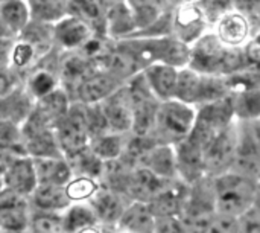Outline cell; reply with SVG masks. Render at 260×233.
<instances>
[{
    "label": "cell",
    "instance_id": "cell-31",
    "mask_svg": "<svg viewBox=\"0 0 260 233\" xmlns=\"http://www.w3.org/2000/svg\"><path fill=\"white\" fill-rule=\"evenodd\" d=\"M221 38L225 43L236 44L241 43L247 35V21L241 15H229L221 23Z\"/></svg>",
    "mask_w": 260,
    "mask_h": 233
},
{
    "label": "cell",
    "instance_id": "cell-30",
    "mask_svg": "<svg viewBox=\"0 0 260 233\" xmlns=\"http://www.w3.org/2000/svg\"><path fill=\"white\" fill-rule=\"evenodd\" d=\"M201 78L193 72H183L177 78V89L175 95L184 102H193L200 99L201 92Z\"/></svg>",
    "mask_w": 260,
    "mask_h": 233
},
{
    "label": "cell",
    "instance_id": "cell-6",
    "mask_svg": "<svg viewBox=\"0 0 260 233\" xmlns=\"http://www.w3.org/2000/svg\"><path fill=\"white\" fill-rule=\"evenodd\" d=\"M94 29L76 15H66L53 24V43L59 52H72L81 49L91 37Z\"/></svg>",
    "mask_w": 260,
    "mask_h": 233
},
{
    "label": "cell",
    "instance_id": "cell-18",
    "mask_svg": "<svg viewBox=\"0 0 260 233\" xmlns=\"http://www.w3.org/2000/svg\"><path fill=\"white\" fill-rule=\"evenodd\" d=\"M227 50L222 49V46L216 41V38H204L200 41L192 64L203 70V72H212V70H222V61Z\"/></svg>",
    "mask_w": 260,
    "mask_h": 233
},
{
    "label": "cell",
    "instance_id": "cell-28",
    "mask_svg": "<svg viewBox=\"0 0 260 233\" xmlns=\"http://www.w3.org/2000/svg\"><path fill=\"white\" fill-rule=\"evenodd\" d=\"M99 189V185L94 177L73 174L72 179L66 183V192L70 201H88L94 192Z\"/></svg>",
    "mask_w": 260,
    "mask_h": 233
},
{
    "label": "cell",
    "instance_id": "cell-40",
    "mask_svg": "<svg viewBox=\"0 0 260 233\" xmlns=\"http://www.w3.org/2000/svg\"><path fill=\"white\" fill-rule=\"evenodd\" d=\"M257 43H259V44H260V37H259V38H257Z\"/></svg>",
    "mask_w": 260,
    "mask_h": 233
},
{
    "label": "cell",
    "instance_id": "cell-14",
    "mask_svg": "<svg viewBox=\"0 0 260 233\" xmlns=\"http://www.w3.org/2000/svg\"><path fill=\"white\" fill-rule=\"evenodd\" d=\"M38 183L66 185L72 176V166L64 156L58 157H32Z\"/></svg>",
    "mask_w": 260,
    "mask_h": 233
},
{
    "label": "cell",
    "instance_id": "cell-36",
    "mask_svg": "<svg viewBox=\"0 0 260 233\" xmlns=\"http://www.w3.org/2000/svg\"><path fill=\"white\" fill-rule=\"evenodd\" d=\"M155 226L158 227L160 232H183V230H187L186 227H183V223L177 221L174 217H160L158 224L155 223Z\"/></svg>",
    "mask_w": 260,
    "mask_h": 233
},
{
    "label": "cell",
    "instance_id": "cell-15",
    "mask_svg": "<svg viewBox=\"0 0 260 233\" xmlns=\"http://www.w3.org/2000/svg\"><path fill=\"white\" fill-rule=\"evenodd\" d=\"M236 154V142L230 133H219L204 153V166L209 171H222Z\"/></svg>",
    "mask_w": 260,
    "mask_h": 233
},
{
    "label": "cell",
    "instance_id": "cell-5",
    "mask_svg": "<svg viewBox=\"0 0 260 233\" xmlns=\"http://www.w3.org/2000/svg\"><path fill=\"white\" fill-rule=\"evenodd\" d=\"M3 186L29 197L38 185L32 157L24 153H17L2 168Z\"/></svg>",
    "mask_w": 260,
    "mask_h": 233
},
{
    "label": "cell",
    "instance_id": "cell-23",
    "mask_svg": "<svg viewBox=\"0 0 260 233\" xmlns=\"http://www.w3.org/2000/svg\"><path fill=\"white\" fill-rule=\"evenodd\" d=\"M177 73L171 66H152L146 72V79L149 85L163 98H171L175 95L177 89Z\"/></svg>",
    "mask_w": 260,
    "mask_h": 233
},
{
    "label": "cell",
    "instance_id": "cell-4",
    "mask_svg": "<svg viewBox=\"0 0 260 233\" xmlns=\"http://www.w3.org/2000/svg\"><path fill=\"white\" fill-rule=\"evenodd\" d=\"M30 212L29 197L8 188L0 191V232H27Z\"/></svg>",
    "mask_w": 260,
    "mask_h": 233
},
{
    "label": "cell",
    "instance_id": "cell-17",
    "mask_svg": "<svg viewBox=\"0 0 260 233\" xmlns=\"http://www.w3.org/2000/svg\"><path fill=\"white\" fill-rule=\"evenodd\" d=\"M122 230L131 232H149L155 226V217L151 212L149 203L136 201L125 208L122 217L117 221Z\"/></svg>",
    "mask_w": 260,
    "mask_h": 233
},
{
    "label": "cell",
    "instance_id": "cell-2",
    "mask_svg": "<svg viewBox=\"0 0 260 233\" xmlns=\"http://www.w3.org/2000/svg\"><path fill=\"white\" fill-rule=\"evenodd\" d=\"M216 206L221 214L229 217L244 215L256 198V189L248 177L241 174L224 176L215 183Z\"/></svg>",
    "mask_w": 260,
    "mask_h": 233
},
{
    "label": "cell",
    "instance_id": "cell-10",
    "mask_svg": "<svg viewBox=\"0 0 260 233\" xmlns=\"http://www.w3.org/2000/svg\"><path fill=\"white\" fill-rule=\"evenodd\" d=\"M90 205L93 206L98 220L101 226L107 224H117L119 218L122 217L126 205L123 201V194L111 189V188H102L94 192V195L88 200Z\"/></svg>",
    "mask_w": 260,
    "mask_h": 233
},
{
    "label": "cell",
    "instance_id": "cell-27",
    "mask_svg": "<svg viewBox=\"0 0 260 233\" xmlns=\"http://www.w3.org/2000/svg\"><path fill=\"white\" fill-rule=\"evenodd\" d=\"M88 147L104 162L119 159L122 156V140H120V137L117 134H108V131L91 137Z\"/></svg>",
    "mask_w": 260,
    "mask_h": 233
},
{
    "label": "cell",
    "instance_id": "cell-1",
    "mask_svg": "<svg viewBox=\"0 0 260 233\" xmlns=\"http://www.w3.org/2000/svg\"><path fill=\"white\" fill-rule=\"evenodd\" d=\"M21 148L29 157H58L62 156L55 125L40 116L34 108L21 124Z\"/></svg>",
    "mask_w": 260,
    "mask_h": 233
},
{
    "label": "cell",
    "instance_id": "cell-7",
    "mask_svg": "<svg viewBox=\"0 0 260 233\" xmlns=\"http://www.w3.org/2000/svg\"><path fill=\"white\" fill-rule=\"evenodd\" d=\"M119 89V78L94 67L75 89L72 101L82 104H98Z\"/></svg>",
    "mask_w": 260,
    "mask_h": 233
},
{
    "label": "cell",
    "instance_id": "cell-32",
    "mask_svg": "<svg viewBox=\"0 0 260 233\" xmlns=\"http://www.w3.org/2000/svg\"><path fill=\"white\" fill-rule=\"evenodd\" d=\"M125 3L131 9L137 26L145 27L157 17L158 0H125Z\"/></svg>",
    "mask_w": 260,
    "mask_h": 233
},
{
    "label": "cell",
    "instance_id": "cell-33",
    "mask_svg": "<svg viewBox=\"0 0 260 233\" xmlns=\"http://www.w3.org/2000/svg\"><path fill=\"white\" fill-rule=\"evenodd\" d=\"M236 108L241 116H259L260 114V93L259 92H250L239 98Z\"/></svg>",
    "mask_w": 260,
    "mask_h": 233
},
{
    "label": "cell",
    "instance_id": "cell-12",
    "mask_svg": "<svg viewBox=\"0 0 260 233\" xmlns=\"http://www.w3.org/2000/svg\"><path fill=\"white\" fill-rule=\"evenodd\" d=\"M62 223L66 232H94L101 226L98 215L90 201H73L62 211Z\"/></svg>",
    "mask_w": 260,
    "mask_h": 233
},
{
    "label": "cell",
    "instance_id": "cell-37",
    "mask_svg": "<svg viewBox=\"0 0 260 233\" xmlns=\"http://www.w3.org/2000/svg\"><path fill=\"white\" fill-rule=\"evenodd\" d=\"M8 38H15V37L11 32V29L6 26V23L3 21V18L0 17V40H8Z\"/></svg>",
    "mask_w": 260,
    "mask_h": 233
},
{
    "label": "cell",
    "instance_id": "cell-39",
    "mask_svg": "<svg viewBox=\"0 0 260 233\" xmlns=\"http://www.w3.org/2000/svg\"><path fill=\"white\" fill-rule=\"evenodd\" d=\"M256 201H257V206H259V211H260V195H259V198H257Z\"/></svg>",
    "mask_w": 260,
    "mask_h": 233
},
{
    "label": "cell",
    "instance_id": "cell-26",
    "mask_svg": "<svg viewBox=\"0 0 260 233\" xmlns=\"http://www.w3.org/2000/svg\"><path fill=\"white\" fill-rule=\"evenodd\" d=\"M232 113H233V104L229 99L215 101L213 104L201 110L198 121L219 131L227 125L229 119L232 118Z\"/></svg>",
    "mask_w": 260,
    "mask_h": 233
},
{
    "label": "cell",
    "instance_id": "cell-38",
    "mask_svg": "<svg viewBox=\"0 0 260 233\" xmlns=\"http://www.w3.org/2000/svg\"><path fill=\"white\" fill-rule=\"evenodd\" d=\"M253 137H254V140H256V143H257V148H259V153H260V125H256L254 127V130H253Z\"/></svg>",
    "mask_w": 260,
    "mask_h": 233
},
{
    "label": "cell",
    "instance_id": "cell-21",
    "mask_svg": "<svg viewBox=\"0 0 260 233\" xmlns=\"http://www.w3.org/2000/svg\"><path fill=\"white\" fill-rule=\"evenodd\" d=\"M107 8L104 0H69V14L85 20L94 31L105 27Z\"/></svg>",
    "mask_w": 260,
    "mask_h": 233
},
{
    "label": "cell",
    "instance_id": "cell-13",
    "mask_svg": "<svg viewBox=\"0 0 260 233\" xmlns=\"http://www.w3.org/2000/svg\"><path fill=\"white\" fill-rule=\"evenodd\" d=\"M29 201L32 209L53 212H62L72 203L66 192V185L55 183H38L34 192L29 195Z\"/></svg>",
    "mask_w": 260,
    "mask_h": 233
},
{
    "label": "cell",
    "instance_id": "cell-25",
    "mask_svg": "<svg viewBox=\"0 0 260 233\" xmlns=\"http://www.w3.org/2000/svg\"><path fill=\"white\" fill-rule=\"evenodd\" d=\"M27 232L32 233H64L62 212L32 209Z\"/></svg>",
    "mask_w": 260,
    "mask_h": 233
},
{
    "label": "cell",
    "instance_id": "cell-35",
    "mask_svg": "<svg viewBox=\"0 0 260 233\" xmlns=\"http://www.w3.org/2000/svg\"><path fill=\"white\" fill-rule=\"evenodd\" d=\"M161 58L169 64H183L187 60V50L180 43H168Z\"/></svg>",
    "mask_w": 260,
    "mask_h": 233
},
{
    "label": "cell",
    "instance_id": "cell-8",
    "mask_svg": "<svg viewBox=\"0 0 260 233\" xmlns=\"http://www.w3.org/2000/svg\"><path fill=\"white\" fill-rule=\"evenodd\" d=\"M108 128L114 133L126 131L133 127V104L128 89H117L101 102Z\"/></svg>",
    "mask_w": 260,
    "mask_h": 233
},
{
    "label": "cell",
    "instance_id": "cell-24",
    "mask_svg": "<svg viewBox=\"0 0 260 233\" xmlns=\"http://www.w3.org/2000/svg\"><path fill=\"white\" fill-rule=\"evenodd\" d=\"M136 26L131 9L126 3H116L107 8L105 29L113 35H123Z\"/></svg>",
    "mask_w": 260,
    "mask_h": 233
},
{
    "label": "cell",
    "instance_id": "cell-20",
    "mask_svg": "<svg viewBox=\"0 0 260 233\" xmlns=\"http://www.w3.org/2000/svg\"><path fill=\"white\" fill-rule=\"evenodd\" d=\"M0 17L17 38L30 21V11L26 0H5L0 3Z\"/></svg>",
    "mask_w": 260,
    "mask_h": 233
},
{
    "label": "cell",
    "instance_id": "cell-16",
    "mask_svg": "<svg viewBox=\"0 0 260 233\" xmlns=\"http://www.w3.org/2000/svg\"><path fill=\"white\" fill-rule=\"evenodd\" d=\"M204 150L190 137H186L177 148V166L189 180H197L204 168Z\"/></svg>",
    "mask_w": 260,
    "mask_h": 233
},
{
    "label": "cell",
    "instance_id": "cell-19",
    "mask_svg": "<svg viewBox=\"0 0 260 233\" xmlns=\"http://www.w3.org/2000/svg\"><path fill=\"white\" fill-rule=\"evenodd\" d=\"M30 20L55 24L66 15H69V0H26Z\"/></svg>",
    "mask_w": 260,
    "mask_h": 233
},
{
    "label": "cell",
    "instance_id": "cell-9",
    "mask_svg": "<svg viewBox=\"0 0 260 233\" xmlns=\"http://www.w3.org/2000/svg\"><path fill=\"white\" fill-rule=\"evenodd\" d=\"M193 122V113L183 104L168 102L155 114L158 130L171 139L189 134Z\"/></svg>",
    "mask_w": 260,
    "mask_h": 233
},
{
    "label": "cell",
    "instance_id": "cell-29",
    "mask_svg": "<svg viewBox=\"0 0 260 233\" xmlns=\"http://www.w3.org/2000/svg\"><path fill=\"white\" fill-rule=\"evenodd\" d=\"M148 168L152 169L160 177H172L177 166V159L171 148L161 147V148H152L148 156Z\"/></svg>",
    "mask_w": 260,
    "mask_h": 233
},
{
    "label": "cell",
    "instance_id": "cell-34",
    "mask_svg": "<svg viewBox=\"0 0 260 233\" xmlns=\"http://www.w3.org/2000/svg\"><path fill=\"white\" fill-rule=\"evenodd\" d=\"M20 84H23V78L18 73H15L11 67L0 66V96L9 93Z\"/></svg>",
    "mask_w": 260,
    "mask_h": 233
},
{
    "label": "cell",
    "instance_id": "cell-41",
    "mask_svg": "<svg viewBox=\"0 0 260 233\" xmlns=\"http://www.w3.org/2000/svg\"><path fill=\"white\" fill-rule=\"evenodd\" d=\"M2 2H5V0H0V3H2Z\"/></svg>",
    "mask_w": 260,
    "mask_h": 233
},
{
    "label": "cell",
    "instance_id": "cell-11",
    "mask_svg": "<svg viewBox=\"0 0 260 233\" xmlns=\"http://www.w3.org/2000/svg\"><path fill=\"white\" fill-rule=\"evenodd\" d=\"M163 191V180L149 168L131 171L125 195H131L139 201H151Z\"/></svg>",
    "mask_w": 260,
    "mask_h": 233
},
{
    "label": "cell",
    "instance_id": "cell-3",
    "mask_svg": "<svg viewBox=\"0 0 260 233\" xmlns=\"http://www.w3.org/2000/svg\"><path fill=\"white\" fill-rule=\"evenodd\" d=\"M55 133L66 159L85 150L91 140L85 116V105L82 102L73 101L69 111L55 124Z\"/></svg>",
    "mask_w": 260,
    "mask_h": 233
},
{
    "label": "cell",
    "instance_id": "cell-22",
    "mask_svg": "<svg viewBox=\"0 0 260 233\" xmlns=\"http://www.w3.org/2000/svg\"><path fill=\"white\" fill-rule=\"evenodd\" d=\"M151 212L155 218L160 217H175L183 208V191L181 188H171L161 191L157 197L149 201Z\"/></svg>",
    "mask_w": 260,
    "mask_h": 233
}]
</instances>
